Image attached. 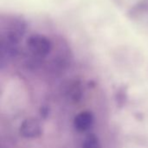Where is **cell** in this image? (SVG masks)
Here are the masks:
<instances>
[{"mask_svg":"<svg viewBox=\"0 0 148 148\" xmlns=\"http://www.w3.org/2000/svg\"><path fill=\"white\" fill-rule=\"evenodd\" d=\"M82 148H101L98 137L94 134H88L82 143Z\"/></svg>","mask_w":148,"mask_h":148,"instance_id":"obj_5","label":"cell"},{"mask_svg":"<svg viewBox=\"0 0 148 148\" xmlns=\"http://www.w3.org/2000/svg\"><path fill=\"white\" fill-rule=\"evenodd\" d=\"M26 47L32 56L38 58H44L50 54L52 50V42L44 35L34 34L28 38Z\"/></svg>","mask_w":148,"mask_h":148,"instance_id":"obj_2","label":"cell"},{"mask_svg":"<svg viewBox=\"0 0 148 148\" xmlns=\"http://www.w3.org/2000/svg\"><path fill=\"white\" fill-rule=\"evenodd\" d=\"M24 32L25 24L22 20L14 17L1 20L0 49L2 59L3 57L12 58L17 55Z\"/></svg>","mask_w":148,"mask_h":148,"instance_id":"obj_1","label":"cell"},{"mask_svg":"<svg viewBox=\"0 0 148 148\" xmlns=\"http://www.w3.org/2000/svg\"><path fill=\"white\" fill-rule=\"evenodd\" d=\"M19 131L21 135L24 138H37L42 133V126L37 119L28 118L23 121V123L20 126Z\"/></svg>","mask_w":148,"mask_h":148,"instance_id":"obj_3","label":"cell"},{"mask_svg":"<svg viewBox=\"0 0 148 148\" xmlns=\"http://www.w3.org/2000/svg\"><path fill=\"white\" fill-rule=\"evenodd\" d=\"M95 117L89 111H82L78 114L74 120V127L78 132L88 131L94 124Z\"/></svg>","mask_w":148,"mask_h":148,"instance_id":"obj_4","label":"cell"}]
</instances>
